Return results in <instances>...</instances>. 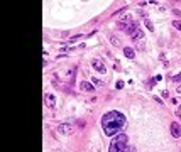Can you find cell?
<instances>
[{
	"label": "cell",
	"mask_w": 181,
	"mask_h": 152,
	"mask_svg": "<svg viewBox=\"0 0 181 152\" xmlns=\"http://www.w3.org/2000/svg\"><path fill=\"white\" fill-rule=\"evenodd\" d=\"M46 103L49 105V107H54V103H56V100H54V95H46Z\"/></svg>",
	"instance_id": "9c48e42d"
},
{
	"label": "cell",
	"mask_w": 181,
	"mask_h": 152,
	"mask_svg": "<svg viewBox=\"0 0 181 152\" xmlns=\"http://www.w3.org/2000/svg\"><path fill=\"white\" fill-rule=\"evenodd\" d=\"M146 27H147L149 31H154V25H152V22H151V20H146Z\"/></svg>",
	"instance_id": "4fadbf2b"
},
{
	"label": "cell",
	"mask_w": 181,
	"mask_h": 152,
	"mask_svg": "<svg viewBox=\"0 0 181 152\" xmlns=\"http://www.w3.org/2000/svg\"><path fill=\"white\" fill-rule=\"evenodd\" d=\"M92 83H93V84H97V86H103V84H105V83H103V81H100V80H97V78H93V80H92Z\"/></svg>",
	"instance_id": "8fae6325"
},
{
	"label": "cell",
	"mask_w": 181,
	"mask_h": 152,
	"mask_svg": "<svg viewBox=\"0 0 181 152\" xmlns=\"http://www.w3.org/2000/svg\"><path fill=\"white\" fill-rule=\"evenodd\" d=\"M178 91H179V93H181V86H178Z\"/></svg>",
	"instance_id": "e0dca14e"
},
{
	"label": "cell",
	"mask_w": 181,
	"mask_h": 152,
	"mask_svg": "<svg viewBox=\"0 0 181 152\" xmlns=\"http://www.w3.org/2000/svg\"><path fill=\"white\" fill-rule=\"evenodd\" d=\"M173 27H176L178 31H181V20H174V22H173Z\"/></svg>",
	"instance_id": "7c38bea8"
},
{
	"label": "cell",
	"mask_w": 181,
	"mask_h": 152,
	"mask_svg": "<svg viewBox=\"0 0 181 152\" xmlns=\"http://www.w3.org/2000/svg\"><path fill=\"white\" fill-rule=\"evenodd\" d=\"M124 125H125V117L117 110L105 113L102 117V128H103L105 135H108V137L117 135L124 128Z\"/></svg>",
	"instance_id": "6da1fadb"
},
{
	"label": "cell",
	"mask_w": 181,
	"mask_h": 152,
	"mask_svg": "<svg viewBox=\"0 0 181 152\" xmlns=\"http://www.w3.org/2000/svg\"><path fill=\"white\" fill-rule=\"evenodd\" d=\"M80 88L83 90V91H93L95 86H93V83H90V81H81V83H80Z\"/></svg>",
	"instance_id": "8992f818"
},
{
	"label": "cell",
	"mask_w": 181,
	"mask_h": 152,
	"mask_svg": "<svg viewBox=\"0 0 181 152\" xmlns=\"http://www.w3.org/2000/svg\"><path fill=\"white\" fill-rule=\"evenodd\" d=\"M125 149H127V135L125 134H117L108 145V152H124Z\"/></svg>",
	"instance_id": "7a4b0ae2"
},
{
	"label": "cell",
	"mask_w": 181,
	"mask_h": 152,
	"mask_svg": "<svg viewBox=\"0 0 181 152\" xmlns=\"http://www.w3.org/2000/svg\"><path fill=\"white\" fill-rule=\"evenodd\" d=\"M108 39H110V42H112V44L115 46V48H120V46H122V42H120V39H119V37H115V36H110Z\"/></svg>",
	"instance_id": "ba28073f"
},
{
	"label": "cell",
	"mask_w": 181,
	"mask_h": 152,
	"mask_svg": "<svg viewBox=\"0 0 181 152\" xmlns=\"http://www.w3.org/2000/svg\"><path fill=\"white\" fill-rule=\"evenodd\" d=\"M58 130H59V134H63V135H71V134L75 132V127H73L71 124H61L59 127H58Z\"/></svg>",
	"instance_id": "3957f363"
},
{
	"label": "cell",
	"mask_w": 181,
	"mask_h": 152,
	"mask_svg": "<svg viewBox=\"0 0 181 152\" xmlns=\"http://www.w3.org/2000/svg\"><path fill=\"white\" fill-rule=\"evenodd\" d=\"M173 14H174V15H178V17L181 15V12H179V10H176V8H174V10H173Z\"/></svg>",
	"instance_id": "2e32d148"
},
{
	"label": "cell",
	"mask_w": 181,
	"mask_h": 152,
	"mask_svg": "<svg viewBox=\"0 0 181 152\" xmlns=\"http://www.w3.org/2000/svg\"><path fill=\"white\" fill-rule=\"evenodd\" d=\"M124 54H125V58H129V59H134V58H135V52H134L132 48H124Z\"/></svg>",
	"instance_id": "52a82bcc"
},
{
	"label": "cell",
	"mask_w": 181,
	"mask_h": 152,
	"mask_svg": "<svg viewBox=\"0 0 181 152\" xmlns=\"http://www.w3.org/2000/svg\"><path fill=\"white\" fill-rule=\"evenodd\" d=\"M142 36H144V34H142V31H139V29H135V31L130 34V37H132V39H142Z\"/></svg>",
	"instance_id": "30bf717a"
},
{
	"label": "cell",
	"mask_w": 181,
	"mask_h": 152,
	"mask_svg": "<svg viewBox=\"0 0 181 152\" xmlns=\"http://www.w3.org/2000/svg\"><path fill=\"white\" fill-rule=\"evenodd\" d=\"M169 130H171V135H173L174 139H179L181 137V125L178 124V122H173L171 127H169Z\"/></svg>",
	"instance_id": "5b68a950"
},
{
	"label": "cell",
	"mask_w": 181,
	"mask_h": 152,
	"mask_svg": "<svg viewBox=\"0 0 181 152\" xmlns=\"http://www.w3.org/2000/svg\"><path fill=\"white\" fill-rule=\"evenodd\" d=\"M92 66H93V69H95V71L102 73V74H105V73H107V68H105V64H103V61H102V59H93V61H92Z\"/></svg>",
	"instance_id": "277c9868"
},
{
	"label": "cell",
	"mask_w": 181,
	"mask_h": 152,
	"mask_svg": "<svg viewBox=\"0 0 181 152\" xmlns=\"http://www.w3.org/2000/svg\"><path fill=\"white\" fill-rule=\"evenodd\" d=\"M124 152H135V149H134V147H127Z\"/></svg>",
	"instance_id": "9a60e30c"
},
{
	"label": "cell",
	"mask_w": 181,
	"mask_h": 152,
	"mask_svg": "<svg viewBox=\"0 0 181 152\" xmlns=\"http://www.w3.org/2000/svg\"><path fill=\"white\" fill-rule=\"evenodd\" d=\"M173 80H174V81H181V73H179V74H176Z\"/></svg>",
	"instance_id": "5bb4252c"
}]
</instances>
